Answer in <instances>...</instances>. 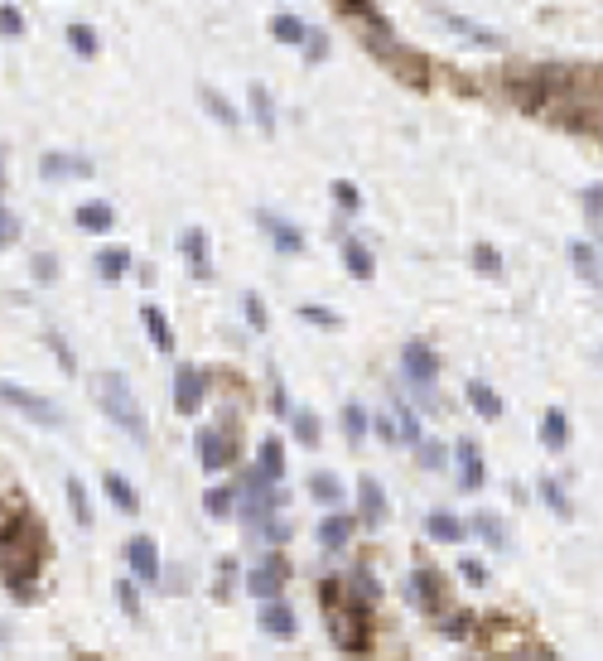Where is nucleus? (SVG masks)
Masks as SVG:
<instances>
[{"label":"nucleus","mask_w":603,"mask_h":661,"mask_svg":"<svg viewBox=\"0 0 603 661\" xmlns=\"http://www.w3.org/2000/svg\"><path fill=\"white\" fill-rule=\"evenodd\" d=\"M44 555H49V541H44V526L34 522L29 512L10 517L0 526V579L5 589L29 604L34 599V584H39V570H44Z\"/></svg>","instance_id":"obj_1"},{"label":"nucleus","mask_w":603,"mask_h":661,"mask_svg":"<svg viewBox=\"0 0 603 661\" xmlns=\"http://www.w3.org/2000/svg\"><path fill=\"white\" fill-rule=\"evenodd\" d=\"M343 15L353 20L357 34H362V44H367L372 54L382 58V63H391L396 73H401V68H411L415 83H425V73H420V58H415L411 49H406V44H401V39L391 34V25L382 20V10H377L372 0H343Z\"/></svg>","instance_id":"obj_2"},{"label":"nucleus","mask_w":603,"mask_h":661,"mask_svg":"<svg viewBox=\"0 0 603 661\" xmlns=\"http://www.w3.org/2000/svg\"><path fill=\"white\" fill-rule=\"evenodd\" d=\"M92 391H97V406H102V415H107L116 430H126L136 444L150 440V420H145L136 391H131V382H126L121 372H102V377L92 382Z\"/></svg>","instance_id":"obj_3"},{"label":"nucleus","mask_w":603,"mask_h":661,"mask_svg":"<svg viewBox=\"0 0 603 661\" xmlns=\"http://www.w3.org/2000/svg\"><path fill=\"white\" fill-rule=\"evenodd\" d=\"M319 604L329 608V628H333V642L343 652H367V618H362V599H343V584H319Z\"/></svg>","instance_id":"obj_4"},{"label":"nucleus","mask_w":603,"mask_h":661,"mask_svg":"<svg viewBox=\"0 0 603 661\" xmlns=\"http://www.w3.org/2000/svg\"><path fill=\"white\" fill-rule=\"evenodd\" d=\"M0 401H5L10 411H20L25 420H34V425H44V430H58V425H63V411H58L54 401H44L39 391H29V386H20V382H0Z\"/></svg>","instance_id":"obj_5"},{"label":"nucleus","mask_w":603,"mask_h":661,"mask_svg":"<svg viewBox=\"0 0 603 661\" xmlns=\"http://www.w3.org/2000/svg\"><path fill=\"white\" fill-rule=\"evenodd\" d=\"M285 579H290V560L271 551L247 570V594H256L261 604H266V599H280V594H285Z\"/></svg>","instance_id":"obj_6"},{"label":"nucleus","mask_w":603,"mask_h":661,"mask_svg":"<svg viewBox=\"0 0 603 661\" xmlns=\"http://www.w3.org/2000/svg\"><path fill=\"white\" fill-rule=\"evenodd\" d=\"M406 599L425 613H444V575L430 565H415L411 579H406Z\"/></svg>","instance_id":"obj_7"},{"label":"nucleus","mask_w":603,"mask_h":661,"mask_svg":"<svg viewBox=\"0 0 603 661\" xmlns=\"http://www.w3.org/2000/svg\"><path fill=\"white\" fill-rule=\"evenodd\" d=\"M401 372H406V382H415L420 391L439 377V353L425 343V338H411L406 348H401Z\"/></svg>","instance_id":"obj_8"},{"label":"nucleus","mask_w":603,"mask_h":661,"mask_svg":"<svg viewBox=\"0 0 603 661\" xmlns=\"http://www.w3.org/2000/svg\"><path fill=\"white\" fill-rule=\"evenodd\" d=\"M203 401H208V377H203L193 362H179V367H174V406L184 415H193Z\"/></svg>","instance_id":"obj_9"},{"label":"nucleus","mask_w":603,"mask_h":661,"mask_svg":"<svg viewBox=\"0 0 603 661\" xmlns=\"http://www.w3.org/2000/svg\"><path fill=\"white\" fill-rule=\"evenodd\" d=\"M198 459H203L208 473L232 469V464H237V444L227 440L222 430H203V435H198Z\"/></svg>","instance_id":"obj_10"},{"label":"nucleus","mask_w":603,"mask_h":661,"mask_svg":"<svg viewBox=\"0 0 603 661\" xmlns=\"http://www.w3.org/2000/svg\"><path fill=\"white\" fill-rule=\"evenodd\" d=\"M454 464H459V488H464V493H478V488L488 483V464H483V454H478L473 440H459Z\"/></svg>","instance_id":"obj_11"},{"label":"nucleus","mask_w":603,"mask_h":661,"mask_svg":"<svg viewBox=\"0 0 603 661\" xmlns=\"http://www.w3.org/2000/svg\"><path fill=\"white\" fill-rule=\"evenodd\" d=\"M357 512H362V522L367 526H382L386 517H391V502H386V493H382V483L377 478H357Z\"/></svg>","instance_id":"obj_12"},{"label":"nucleus","mask_w":603,"mask_h":661,"mask_svg":"<svg viewBox=\"0 0 603 661\" xmlns=\"http://www.w3.org/2000/svg\"><path fill=\"white\" fill-rule=\"evenodd\" d=\"M39 174L44 179H92L97 169L87 155H63V150H49L44 160H39Z\"/></svg>","instance_id":"obj_13"},{"label":"nucleus","mask_w":603,"mask_h":661,"mask_svg":"<svg viewBox=\"0 0 603 661\" xmlns=\"http://www.w3.org/2000/svg\"><path fill=\"white\" fill-rule=\"evenodd\" d=\"M179 251H184V261H189L193 280L213 276V256H208V232H203V227H189V232L179 237Z\"/></svg>","instance_id":"obj_14"},{"label":"nucleus","mask_w":603,"mask_h":661,"mask_svg":"<svg viewBox=\"0 0 603 661\" xmlns=\"http://www.w3.org/2000/svg\"><path fill=\"white\" fill-rule=\"evenodd\" d=\"M256 623H261V633H266V637H280V642H285V637H295V628H300L295 608L285 604V599H266Z\"/></svg>","instance_id":"obj_15"},{"label":"nucleus","mask_w":603,"mask_h":661,"mask_svg":"<svg viewBox=\"0 0 603 661\" xmlns=\"http://www.w3.org/2000/svg\"><path fill=\"white\" fill-rule=\"evenodd\" d=\"M126 565L136 570V579H160V546L150 536H131L126 541Z\"/></svg>","instance_id":"obj_16"},{"label":"nucleus","mask_w":603,"mask_h":661,"mask_svg":"<svg viewBox=\"0 0 603 661\" xmlns=\"http://www.w3.org/2000/svg\"><path fill=\"white\" fill-rule=\"evenodd\" d=\"M439 25H449L459 39H468V44H483V49H502V34H493V29L473 25V20H464V15H454V10H435Z\"/></svg>","instance_id":"obj_17"},{"label":"nucleus","mask_w":603,"mask_h":661,"mask_svg":"<svg viewBox=\"0 0 603 661\" xmlns=\"http://www.w3.org/2000/svg\"><path fill=\"white\" fill-rule=\"evenodd\" d=\"M425 531H430V541H444V546H459L468 536V526L459 522V512H449V507H435V512L425 517Z\"/></svg>","instance_id":"obj_18"},{"label":"nucleus","mask_w":603,"mask_h":661,"mask_svg":"<svg viewBox=\"0 0 603 661\" xmlns=\"http://www.w3.org/2000/svg\"><path fill=\"white\" fill-rule=\"evenodd\" d=\"M343 266H348V276L362 280V285L377 276V256H372V247H362V237H343Z\"/></svg>","instance_id":"obj_19"},{"label":"nucleus","mask_w":603,"mask_h":661,"mask_svg":"<svg viewBox=\"0 0 603 661\" xmlns=\"http://www.w3.org/2000/svg\"><path fill=\"white\" fill-rule=\"evenodd\" d=\"M353 526H357V517H348V512H338V507H333L329 517L319 522V546H324V551H343V546H348V536H353Z\"/></svg>","instance_id":"obj_20"},{"label":"nucleus","mask_w":603,"mask_h":661,"mask_svg":"<svg viewBox=\"0 0 603 661\" xmlns=\"http://www.w3.org/2000/svg\"><path fill=\"white\" fill-rule=\"evenodd\" d=\"M261 227L271 232L275 251H285V256H300V251H304V232L295 227V222H280L275 213H261Z\"/></svg>","instance_id":"obj_21"},{"label":"nucleus","mask_w":603,"mask_h":661,"mask_svg":"<svg viewBox=\"0 0 603 661\" xmlns=\"http://www.w3.org/2000/svg\"><path fill=\"white\" fill-rule=\"evenodd\" d=\"M570 261H575L579 280H589V285H603V251L594 242H570Z\"/></svg>","instance_id":"obj_22"},{"label":"nucleus","mask_w":603,"mask_h":661,"mask_svg":"<svg viewBox=\"0 0 603 661\" xmlns=\"http://www.w3.org/2000/svg\"><path fill=\"white\" fill-rule=\"evenodd\" d=\"M256 473L266 478V483H285V449H280V440H261V449H256Z\"/></svg>","instance_id":"obj_23"},{"label":"nucleus","mask_w":603,"mask_h":661,"mask_svg":"<svg viewBox=\"0 0 603 661\" xmlns=\"http://www.w3.org/2000/svg\"><path fill=\"white\" fill-rule=\"evenodd\" d=\"M78 227L83 232H111V222H116V208H111L107 198H92V203H78Z\"/></svg>","instance_id":"obj_24"},{"label":"nucleus","mask_w":603,"mask_h":661,"mask_svg":"<svg viewBox=\"0 0 603 661\" xmlns=\"http://www.w3.org/2000/svg\"><path fill=\"white\" fill-rule=\"evenodd\" d=\"M468 531L483 541V546H493V551H507V522L497 517V512H478L473 522H468Z\"/></svg>","instance_id":"obj_25"},{"label":"nucleus","mask_w":603,"mask_h":661,"mask_svg":"<svg viewBox=\"0 0 603 661\" xmlns=\"http://www.w3.org/2000/svg\"><path fill=\"white\" fill-rule=\"evenodd\" d=\"M102 488H107V497H111V507H116V512H126V517H136V512H140V493L126 483V478H121V473H107V478H102Z\"/></svg>","instance_id":"obj_26"},{"label":"nucleus","mask_w":603,"mask_h":661,"mask_svg":"<svg viewBox=\"0 0 603 661\" xmlns=\"http://www.w3.org/2000/svg\"><path fill=\"white\" fill-rule=\"evenodd\" d=\"M140 324H145V333H150V343H155L160 353H174V333H169L165 309H155V304H145V309H140Z\"/></svg>","instance_id":"obj_27"},{"label":"nucleus","mask_w":603,"mask_h":661,"mask_svg":"<svg viewBox=\"0 0 603 661\" xmlns=\"http://www.w3.org/2000/svg\"><path fill=\"white\" fill-rule=\"evenodd\" d=\"M198 97H203V107H208V116H213V121H218V126H227V131H237V126H242V111L232 107V102H227V97H222L218 87H203V92H198Z\"/></svg>","instance_id":"obj_28"},{"label":"nucleus","mask_w":603,"mask_h":661,"mask_svg":"<svg viewBox=\"0 0 603 661\" xmlns=\"http://www.w3.org/2000/svg\"><path fill=\"white\" fill-rule=\"evenodd\" d=\"M131 271V247H107L97 251V276L107 280V285H116V280Z\"/></svg>","instance_id":"obj_29"},{"label":"nucleus","mask_w":603,"mask_h":661,"mask_svg":"<svg viewBox=\"0 0 603 661\" xmlns=\"http://www.w3.org/2000/svg\"><path fill=\"white\" fill-rule=\"evenodd\" d=\"M391 425H396V440L411 444V449L425 440V435H420V415H415L406 401H391Z\"/></svg>","instance_id":"obj_30"},{"label":"nucleus","mask_w":603,"mask_h":661,"mask_svg":"<svg viewBox=\"0 0 603 661\" xmlns=\"http://www.w3.org/2000/svg\"><path fill=\"white\" fill-rule=\"evenodd\" d=\"M541 444L560 454V449L570 444V415H565V411H546V415H541Z\"/></svg>","instance_id":"obj_31"},{"label":"nucleus","mask_w":603,"mask_h":661,"mask_svg":"<svg viewBox=\"0 0 603 661\" xmlns=\"http://www.w3.org/2000/svg\"><path fill=\"white\" fill-rule=\"evenodd\" d=\"M468 406L483 415V420H497L502 415V396L488 382H468Z\"/></svg>","instance_id":"obj_32"},{"label":"nucleus","mask_w":603,"mask_h":661,"mask_svg":"<svg viewBox=\"0 0 603 661\" xmlns=\"http://www.w3.org/2000/svg\"><path fill=\"white\" fill-rule=\"evenodd\" d=\"M536 497L546 502L555 517H575V502H570V493H565V488H560L555 478H541V483H536Z\"/></svg>","instance_id":"obj_33"},{"label":"nucleus","mask_w":603,"mask_h":661,"mask_svg":"<svg viewBox=\"0 0 603 661\" xmlns=\"http://www.w3.org/2000/svg\"><path fill=\"white\" fill-rule=\"evenodd\" d=\"M251 116H256V126H261L266 136L275 131V97H271V92H266L261 83L251 87Z\"/></svg>","instance_id":"obj_34"},{"label":"nucleus","mask_w":603,"mask_h":661,"mask_svg":"<svg viewBox=\"0 0 603 661\" xmlns=\"http://www.w3.org/2000/svg\"><path fill=\"white\" fill-rule=\"evenodd\" d=\"M68 49H73L78 58H97L102 39H97V29L92 25H68Z\"/></svg>","instance_id":"obj_35"},{"label":"nucleus","mask_w":603,"mask_h":661,"mask_svg":"<svg viewBox=\"0 0 603 661\" xmlns=\"http://www.w3.org/2000/svg\"><path fill=\"white\" fill-rule=\"evenodd\" d=\"M338 425H343V440L362 444V435H367V425H372V420H367V411H362L357 401H348V406H343V415H338Z\"/></svg>","instance_id":"obj_36"},{"label":"nucleus","mask_w":603,"mask_h":661,"mask_svg":"<svg viewBox=\"0 0 603 661\" xmlns=\"http://www.w3.org/2000/svg\"><path fill=\"white\" fill-rule=\"evenodd\" d=\"M271 34L280 39V44H304L309 25H304L300 15H275V20H271Z\"/></svg>","instance_id":"obj_37"},{"label":"nucleus","mask_w":603,"mask_h":661,"mask_svg":"<svg viewBox=\"0 0 603 661\" xmlns=\"http://www.w3.org/2000/svg\"><path fill=\"white\" fill-rule=\"evenodd\" d=\"M333 203H338L343 218H357V213H362V193H357V184H348V179H333Z\"/></svg>","instance_id":"obj_38"},{"label":"nucleus","mask_w":603,"mask_h":661,"mask_svg":"<svg viewBox=\"0 0 603 661\" xmlns=\"http://www.w3.org/2000/svg\"><path fill=\"white\" fill-rule=\"evenodd\" d=\"M68 507H73V522L78 526H92V502H87L83 478H68Z\"/></svg>","instance_id":"obj_39"},{"label":"nucleus","mask_w":603,"mask_h":661,"mask_svg":"<svg viewBox=\"0 0 603 661\" xmlns=\"http://www.w3.org/2000/svg\"><path fill=\"white\" fill-rule=\"evenodd\" d=\"M309 493L319 497V502H329V507H338V502H343V483H338L333 473H314V478H309Z\"/></svg>","instance_id":"obj_40"},{"label":"nucleus","mask_w":603,"mask_h":661,"mask_svg":"<svg viewBox=\"0 0 603 661\" xmlns=\"http://www.w3.org/2000/svg\"><path fill=\"white\" fill-rule=\"evenodd\" d=\"M290 430L300 444H319V415L314 411H290Z\"/></svg>","instance_id":"obj_41"},{"label":"nucleus","mask_w":603,"mask_h":661,"mask_svg":"<svg viewBox=\"0 0 603 661\" xmlns=\"http://www.w3.org/2000/svg\"><path fill=\"white\" fill-rule=\"evenodd\" d=\"M478 628V618L468 613V608H459V613H444V623H439V633L444 637H468Z\"/></svg>","instance_id":"obj_42"},{"label":"nucleus","mask_w":603,"mask_h":661,"mask_svg":"<svg viewBox=\"0 0 603 661\" xmlns=\"http://www.w3.org/2000/svg\"><path fill=\"white\" fill-rule=\"evenodd\" d=\"M242 309H247V324L256 333H266L271 329V314H266V300L256 295V290H247V300H242Z\"/></svg>","instance_id":"obj_43"},{"label":"nucleus","mask_w":603,"mask_h":661,"mask_svg":"<svg viewBox=\"0 0 603 661\" xmlns=\"http://www.w3.org/2000/svg\"><path fill=\"white\" fill-rule=\"evenodd\" d=\"M415 464H420V469H444V444H439V440H420V444H415Z\"/></svg>","instance_id":"obj_44"},{"label":"nucleus","mask_w":603,"mask_h":661,"mask_svg":"<svg viewBox=\"0 0 603 661\" xmlns=\"http://www.w3.org/2000/svg\"><path fill=\"white\" fill-rule=\"evenodd\" d=\"M203 507H208V517H227L237 507V493L232 488H213V493L203 497Z\"/></svg>","instance_id":"obj_45"},{"label":"nucleus","mask_w":603,"mask_h":661,"mask_svg":"<svg viewBox=\"0 0 603 661\" xmlns=\"http://www.w3.org/2000/svg\"><path fill=\"white\" fill-rule=\"evenodd\" d=\"M29 276H34V285H54V276H58V261L49 256V251H39L34 261H29Z\"/></svg>","instance_id":"obj_46"},{"label":"nucleus","mask_w":603,"mask_h":661,"mask_svg":"<svg viewBox=\"0 0 603 661\" xmlns=\"http://www.w3.org/2000/svg\"><path fill=\"white\" fill-rule=\"evenodd\" d=\"M473 266H478L483 276H502V256H497L488 242H478V247H473Z\"/></svg>","instance_id":"obj_47"},{"label":"nucleus","mask_w":603,"mask_h":661,"mask_svg":"<svg viewBox=\"0 0 603 661\" xmlns=\"http://www.w3.org/2000/svg\"><path fill=\"white\" fill-rule=\"evenodd\" d=\"M300 319L304 324H319V329H338V314L324 309V304H300Z\"/></svg>","instance_id":"obj_48"},{"label":"nucleus","mask_w":603,"mask_h":661,"mask_svg":"<svg viewBox=\"0 0 603 661\" xmlns=\"http://www.w3.org/2000/svg\"><path fill=\"white\" fill-rule=\"evenodd\" d=\"M49 348H54L58 353V367H63V372H78V358H73V348H68V338H63V333H49Z\"/></svg>","instance_id":"obj_49"},{"label":"nucleus","mask_w":603,"mask_h":661,"mask_svg":"<svg viewBox=\"0 0 603 661\" xmlns=\"http://www.w3.org/2000/svg\"><path fill=\"white\" fill-rule=\"evenodd\" d=\"M15 237H20L15 208H5V203H0V247H15Z\"/></svg>","instance_id":"obj_50"},{"label":"nucleus","mask_w":603,"mask_h":661,"mask_svg":"<svg viewBox=\"0 0 603 661\" xmlns=\"http://www.w3.org/2000/svg\"><path fill=\"white\" fill-rule=\"evenodd\" d=\"M116 604L126 608L131 618H136V613H140V589H136V584H131V579H121V584H116Z\"/></svg>","instance_id":"obj_51"},{"label":"nucleus","mask_w":603,"mask_h":661,"mask_svg":"<svg viewBox=\"0 0 603 661\" xmlns=\"http://www.w3.org/2000/svg\"><path fill=\"white\" fill-rule=\"evenodd\" d=\"M353 589H357V599H377V594H382L372 570H353Z\"/></svg>","instance_id":"obj_52"},{"label":"nucleus","mask_w":603,"mask_h":661,"mask_svg":"<svg viewBox=\"0 0 603 661\" xmlns=\"http://www.w3.org/2000/svg\"><path fill=\"white\" fill-rule=\"evenodd\" d=\"M324 54H329V39H324L319 29H309V34H304V58H309V63H319Z\"/></svg>","instance_id":"obj_53"},{"label":"nucleus","mask_w":603,"mask_h":661,"mask_svg":"<svg viewBox=\"0 0 603 661\" xmlns=\"http://www.w3.org/2000/svg\"><path fill=\"white\" fill-rule=\"evenodd\" d=\"M584 213H589V222H603V184L584 189Z\"/></svg>","instance_id":"obj_54"},{"label":"nucleus","mask_w":603,"mask_h":661,"mask_svg":"<svg viewBox=\"0 0 603 661\" xmlns=\"http://www.w3.org/2000/svg\"><path fill=\"white\" fill-rule=\"evenodd\" d=\"M0 34H25V15L15 5H0Z\"/></svg>","instance_id":"obj_55"},{"label":"nucleus","mask_w":603,"mask_h":661,"mask_svg":"<svg viewBox=\"0 0 603 661\" xmlns=\"http://www.w3.org/2000/svg\"><path fill=\"white\" fill-rule=\"evenodd\" d=\"M459 575H464L468 584H488V565H483V560H459Z\"/></svg>","instance_id":"obj_56"},{"label":"nucleus","mask_w":603,"mask_h":661,"mask_svg":"<svg viewBox=\"0 0 603 661\" xmlns=\"http://www.w3.org/2000/svg\"><path fill=\"white\" fill-rule=\"evenodd\" d=\"M261 531H266V541H290V522H280V517H266Z\"/></svg>","instance_id":"obj_57"},{"label":"nucleus","mask_w":603,"mask_h":661,"mask_svg":"<svg viewBox=\"0 0 603 661\" xmlns=\"http://www.w3.org/2000/svg\"><path fill=\"white\" fill-rule=\"evenodd\" d=\"M512 661H555L550 652H541V647H526V652H517Z\"/></svg>","instance_id":"obj_58"},{"label":"nucleus","mask_w":603,"mask_h":661,"mask_svg":"<svg viewBox=\"0 0 603 661\" xmlns=\"http://www.w3.org/2000/svg\"><path fill=\"white\" fill-rule=\"evenodd\" d=\"M377 435H382L386 444H396V425H391V420H377Z\"/></svg>","instance_id":"obj_59"},{"label":"nucleus","mask_w":603,"mask_h":661,"mask_svg":"<svg viewBox=\"0 0 603 661\" xmlns=\"http://www.w3.org/2000/svg\"><path fill=\"white\" fill-rule=\"evenodd\" d=\"M0 189H5V155H0Z\"/></svg>","instance_id":"obj_60"},{"label":"nucleus","mask_w":603,"mask_h":661,"mask_svg":"<svg viewBox=\"0 0 603 661\" xmlns=\"http://www.w3.org/2000/svg\"><path fill=\"white\" fill-rule=\"evenodd\" d=\"M599 251H603V242H599Z\"/></svg>","instance_id":"obj_61"},{"label":"nucleus","mask_w":603,"mask_h":661,"mask_svg":"<svg viewBox=\"0 0 603 661\" xmlns=\"http://www.w3.org/2000/svg\"><path fill=\"white\" fill-rule=\"evenodd\" d=\"M87 661H92V657H87Z\"/></svg>","instance_id":"obj_62"}]
</instances>
